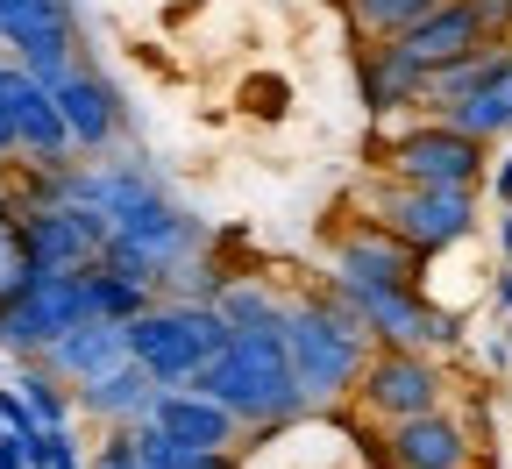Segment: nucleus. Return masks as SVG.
Returning <instances> with one entry per match:
<instances>
[{"label":"nucleus","instance_id":"obj_1","mask_svg":"<svg viewBox=\"0 0 512 469\" xmlns=\"http://www.w3.org/2000/svg\"><path fill=\"white\" fill-rule=\"evenodd\" d=\"M278 342H285V363H292L299 413H328V406H342V398L356 391L363 356H370V334L356 327V313H349L335 292L285 299Z\"/></svg>","mask_w":512,"mask_h":469},{"label":"nucleus","instance_id":"obj_2","mask_svg":"<svg viewBox=\"0 0 512 469\" xmlns=\"http://www.w3.org/2000/svg\"><path fill=\"white\" fill-rule=\"evenodd\" d=\"M192 391H207L214 406L235 413V427H285L299 413L292 363L278 334H228V349L192 377Z\"/></svg>","mask_w":512,"mask_h":469},{"label":"nucleus","instance_id":"obj_3","mask_svg":"<svg viewBox=\"0 0 512 469\" xmlns=\"http://www.w3.org/2000/svg\"><path fill=\"white\" fill-rule=\"evenodd\" d=\"M121 349H128V363H143L157 384H192L228 349V320L207 299H171V306L150 299L136 320H121Z\"/></svg>","mask_w":512,"mask_h":469},{"label":"nucleus","instance_id":"obj_4","mask_svg":"<svg viewBox=\"0 0 512 469\" xmlns=\"http://www.w3.org/2000/svg\"><path fill=\"white\" fill-rule=\"evenodd\" d=\"M328 292L356 313V327L370 334V349H427V356H441V349L463 342V313L427 306L420 285L413 292L406 285H328Z\"/></svg>","mask_w":512,"mask_h":469},{"label":"nucleus","instance_id":"obj_5","mask_svg":"<svg viewBox=\"0 0 512 469\" xmlns=\"http://www.w3.org/2000/svg\"><path fill=\"white\" fill-rule=\"evenodd\" d=\"M484 150L477 136H463V128H448L441 114L420 121V128H399L392 143H384V171H392V185H456V192H477L484 185Z\"/></svg>","mask_w":512,"mask_h":469},{"label":"nucleus","instance_id":"obj_6","mask_svg":"<svg viewBox=\"0 0 512 469\" xmlns=\"http://www.w3.org/2000/svg\"><path fill=\"white\" fill-rule=\"evenodd\" d=\"M377 228H392L413 256H441L477 235V192L456 185H392L377 199Z\"/></svg>","mask_w":512,"mask_h":469},{"label":"nucleus","instance_id":"obj_7","mask_svg":"<svg viewBox=\"0 0 512 469\" xmlns=\"http://www.w3.org/2000/svg\"><path fill=\"white\" fill-rule=\"evenodd\" d=\"M15 242L29 256V271H86L107 242V221L79 199H29L15 214Z\"/></svg>","mask_w":512,"mask_h":469},{"label":"nucleus","instance_id":"obj_8","mask_svg":"<svg viewBox=\"0 0 512 469\" xmlns=\"http://www.w3.org/2000/svg\"><path fill=\"white\" fill-rule=\"evenodd\" d=\"M356 398L392 427V420H413V413H434L448 398V377L427 349H370L363 370H356Z\"/></svg>","mask_w":512,"mask_h":469},{"label":"nucleus","instance_id":"obj_9","mask_svg":"<svg viewBox=\"0 0 512 469\" xmlns=\"http://www.w3.org/2000/svg\"><path fill=\"white\" fill-rule=\"evenodd\" d=\"M0 43L15 50L29 79H64L79 64V22L72 0H0Z\"/></svg>","mask_w":512,"mask_h":469},{"label":"nucleus","instance_id":"obj_10","mask_svg":"<svg viewBox=\"0 0 512 469\" xmlns=\"http://www.w3.org/2000/svg\"><path fill=\"white\" fill-rule=\"evenodd\" d=\"M50 100H57V121H64V143H72V150L100 157V150H114V143H121V128H128L121 93H114V79H107V72H93L86 57H79L64 79H50Z\"/></svg>","mask_w":512,"mask_h":469},{"label":"nucleus","instance_id":"obj_11","mask_svg":"<svg viewBox=\"0 0 512 469\" xmlns=\"http://www.w3.org/2000/svg\"><path fill=\"white\" fill-rule=\"evenodd\" d=\"M434 114H441L448 128H463V136H477V143L512 136V36H505V43H484V50H477V79H470L456 100H441Z\"/></svg>","mask_w":512,"mask_h":469},{"label":"nucleus","instance_id":"obj_12","mask_svg":"<svg viewBox=\"0 0 512 469\" xmlns=\"http://www.w3.org/2000/svg\"><path fill=\"white\" fill-rule=\"evenodd\" d=\"M0 114H8V143H15L29 164H64V157H72L50 86L29 79L22 64H0Z\"/></svg>","mask_w":512,"mask_h":469},{"label":"nucleus","instance_id":"obj_13","mask_svg":"<svg viewBox=\"0 0 512 469\" xmlns=\"http://www.w3.org/2000/svg\"><path fill=\"white\" fill-rule=\"evenodd\" d=\"M420 271H427V256H413L392 228H377V221H363V228H342L335 235V271H328V285H420Z\"/></svg>","mask_w":512,"mask_h":469},{"label":"nucleus","instance_id":"obj_14","mask_svg":"<svg viewBox=\"0 0 512 469\" xmlns=\"http://www.w3.org/2000/svg\"><path fill=\"white\" fill-rule=\"evenodd\" d=\"M384 462L392 469H470L477 441L448 406H434V413H413V420L384 427Z\"/></svg>","mask_w":512,"mask_h":469},{"label":"nucleus","instance_id":"obj_15","mask_svg":"<svg viewBox=\"0 0 512 469\" xmlns=\"http://www.w3.org/2000/svg\"><path fill=\"white\" fill-rule=\"evenodd\" d=\"M413 72H441V64H456V57H470V50H484L491 36L477 29V8L470 0H434V8L420 15V22H406L399 36H384Z\"/></svg>","mask_w":512,"mask_h":469},{"label":"nucleus","instance_id":"obj_16","mask_svg":"<svg viewBox=\"0 0 512 469\" xmlns=\"http://www.w3.org/2000/svg\"><path fill=\"white\" fill-rule=\"evenodd\" d=\"M157 391H164V384H157L143 363H128V356H121V363H107L100 377L72 384V406L93 413L100 427H136V420L157 413Z\"/></svg>","mask_w":512,"mask_h":469},{"label":"nucleus","instance_id":"obj_17","mask_svg":"<svg viewBox=\"0 0 512 469\" xmlns=\"http://www.w3.org/2000/svg\"><path fill=\"white\" fill-rule=\"evenodd\" d=\"M128 349H121V327L114 320H79V327H64L57 342H43L29 363H43L57 384H86V377H100L107 363H121Z\"/></svg>","mask_w":512,"mask_h":469},{"label":"nucleus","instance_id":"obj_18","mask_svg":"<svg viewBox=\"0 0 512 469\" xmlns=\"http://www.w3.org/2000/svg\"><path fill=\"white\" fill-rule=\"evenodd\" d=\"M171 441H185V448H235V413L228 406H214L207 391H192V384H164L157 391V413H150Z\"/></svg>","mask_w":512,"mask_h":469},{"label":"nucleus","instance_id":"obj_19","mask_svg":"<svg viewBox=\"0 0 512 469\" xmlns=\"http://www.w3.org/2000/svg\"><path fill=\"white\" fill-rule=\"evenodd\" d=\"M363 107H370V114L427 107V72H413V64H406V57H399L392 43L363 50Z\"/></svg>","mask_w":512,"mask_h":469},{"label":"nucleus","instance_id":"obj_20","mask_svg":"<svg viewBox=\"0 0 512 469\" xmlns=\"http://www.w3.org/2000/svg\"><path fill=\"white\" fill-rule=\"evenodd\" d=\"M214 313L228 320V334H278L285 299H278L264 278H228V285L214 292Z\"/></svg>","mask_w":512,"mask_h":469},{"label":"nucleus","instance_id":"obj_21","mask_svg":"<svg viewBox=\"0 0 512 469\" xmlns=\"http://www.w3.org/2000/svg\"><path fill=\"white\" fill-rule=\"evenodd\" d=\"M121 434H128V448H136L150 469H242L235 448H185V441H171L157 420H136V427H121Z\"/></svg>","mask_w":512,"mask_h":469},{"label":"nucleus","instance_id":"obj_22","mask_svg":"<svg viewBox=\"0 0 512 469\" xmlns=\"http://www.w3.org/2000/svg\"><path fill=\"white\" fill-rule=\"evenodd\" d=\"M15 391H22V406H29L43 427H72V384H57L43 363L15 356Z\"/></svg>","mask_w":512,"mask_h":469},{"label":"nucleus","instance_id":"obj_23","mask_svg":"<svg viewBox=\"0 0 512 469\" xmlns=\"http://www.w3.org/2000/svg\"><path fill=\"white\" fill-rule=\"evenodd\" d=\"M86 278H93V313H100V320H114V327H121V320H136V313L157 299L150 285L121 278V271H107V263H86Z\"/></svg>","mask_w":512,"mask_h":469},{"label":"nucleus","instance_id":"obj_24","mask_svg":"<svg viewBox=\"0 0 512 469\" xmlns=\"http://www.w3.org/2000/svg\"><path fill=\"white\" fill-rule=\"evenodd\" d=\"M427 8H434V0H349L356 29H363V36H377V43H384V36H399L406 22H420Z\"/></svg>","mask_w":512,"mask_h":469},{"label":"nucleus","instance_id":"obj_25","mask_svg":"<svg viewBox=\"0 0 512 469\" xmlns=\"http://www.w3.org/2000/svg\"><path fill=\"white\" fill-rule=\"evenodd\" d=\"M86 469H150V462H143L136 448H128V434L114 427V434H107V441L93 448V462H86Z\"/></svg>","mask_w":512,"mask_h":469},{"label":"nucleus","instance_id":"obj_26","mask_svg":"<svg viewBox=\"0 0 512 469\" xmlns=\"http://www.w3.org/2000/svg\"><path fill=\"white\" fill-rule=\"evenodd\" d=\"M36 469H86L79 434H72V427H50V448H43V462H36Z\"/></svg>","mask_w":512,"mask_h":469},{"label":"nucleus","instance_id":"obj_27","mask_svg":"<svg viewBox=\"0 0 512 469\" xmlns=\"http://www.w3.org/2000/svg\"><path fill=\"white\" fill-rule=\"evenodd\" d=\"M470 8H477V29H484L491 43L512 36V0H470Z\"/></svg>","mask_w":512,"mask_h":469},{"label":"nucleus","instance_id":"obj_28","mask_svg":"<svg viewBox=\"0 0 512 469\" xmlns=\"http://www.w3.org/2000/svg\"><path fill=\"white\" fill-rule=\"evenodd\" d=\"M0 469H29V462H22V441H15V434H0Z\"/></svg>","mask_w":512,"mask_h":469},{"label":"nucleus","instance_id":"obj_29","mask_svg":"<svg viewBox=\"0 0 512 469\" xmlns=\"http://www.w3.org/2000/svg\"><path fill=\"white\" fill-rule=\"evenodd\" d=\"M491 299H498V313H512V263L498 271V285H491Z\"/></svg>","mask_w":512,"mask_h":469},{"label":"nucleus","instance_id":"obj_30","mask_svg":"<svg viewBox=\"0 0 512 469\" xmlns=\"http://www.w3.org/2000/svg\"><path fill=\"white\" fill-rule=\"evenodd\" d=\"M498 249H505V263H512V199H505V214H498Z\"/></svg>","mask_w":512,"mask_h":469},{"label":"nucleus","instance_id":"obj_31","mask_svg":"<svg viewBox=\"0 0 512 469\" xmlns=\"http://www.w3.org/2000/svg\"><path fill=\"white\" fill-rule=\"evenodd\" d=\"M0 434H8V427H0Z\"/></svg>","mask_w":512,"mask_h":469}]
</instances>
